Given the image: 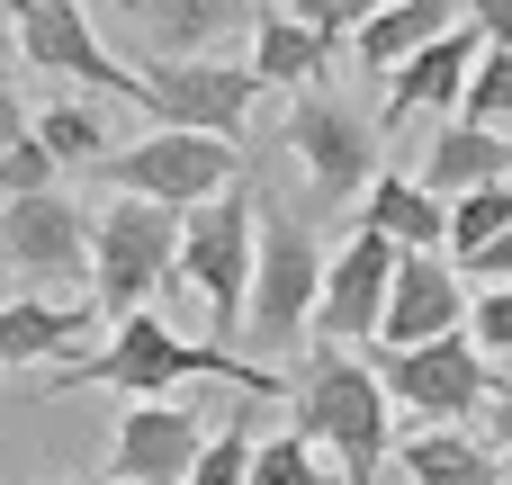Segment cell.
<instances>
[{
	"label": "cell",
	"instance_id": "obj_22",
	"mask_svg": "<svg viewBox=\"0 0 512 485\" xmlns=\"http://www.w3.org/2000/svg\"><path fill=\"white\" fill-rule=\"evenodd\" d=\"M54 153L36 144V108L0 81V198H27V189H54Z\"/></svg>",
	"mask_w": 512,
	"mask_h": 485
},
{
	"label": "cell",
	"instance_id": "obj_10",
	"mask_svg": "<svg viewBox=\"0 0 512 485\" xmlns=\"http://www.w3.org/2000/svg\"><path fill=\"white\" fill-rule=\"evenodd\" d=\"M396 243L387 234H351L333 261H324V288H315V342H333V351H369L378 342V324H387V288H396Z\"/></svg>",
	"mask_w": 512,
	"mask_h": 485
},
{
	"label": "cell",
	"instance_id": "obj_15",
	"mask_svg": "<svg viewBox=\"0 0 512 485\" xmlns=\"http://www.w3.org/2000/svg\"><path fill=\"white\" fill-rule=\"evenodd\" d=\"M99 306H54V297H9L0 306V369H54L90 351Z\"/></svg>",
	"mask_w": 512,
	"mask_h": 485
},
{
	"label": "cell",
	"instance_id": "obj_25",
	"mask_svg": "<svg viewBox=\"0 0 512 485\" xmlns=\"http://www.w3.org/2000/svg\"><path fill=\"white\" fill-rule=\"evenodd\" d=\"M504 225H512V180H495V189H468V198H450V261L486 252Z\"/></svg>",
	"mask_w": 512,
	"mask_h": 485
},
{
	"label": "cell",
	"instance_id": "obj_17",
	"mask_svg": "<svg viewBox=\"0 0 512 485\" xmlns=\"http://www.w3.org/2000/svg\"><path fill=\"white\" fill-rule=\"evenodd\" d=\"M324 63H333V36L324 27H306L297 9H252V81L261 90H315L324 81Z\"/></svg>",
	"mask_w": 512,
	"mask_h": 485
},
{
	"label": "cell",
	"instance_id": "obj_21",
	"mask_svg": "<svg viewBox=\"0 0 512 485\" xmlns=\"http://www.w3.org/2000/svg\"><path fill=\"white\" fill-rule=\"evenodd\" d=\"M243 18V0H144L135 54H216V36Z\"/></svg>",
	"mask_w": 512,
	"mask_h": 485
},
{
	"label": "cell",
	"instance_id": "obj_33",
	"mask_svg": "<svg viewBox=\"0 0 512 485\" xmlns=\"http://www.w3.org/2000/svg\"><path fill=\"white\" fill-rule=\"evenodd\" d=\"M0 54H18V9L0 0Z\"/></svg>",
	"mask_w": 512,
	"mask_h": 485
},
{
	"label": "cell",
	"instance_id": "obj_4",
	"mask_svg": "<svg viewBox=\"0 0 512 485\" xmlns=\"http://www.w3.org/2000/svg\"><path fill=\"white\" fill-rule=\"evenodd\" d=\"M171 270H180V216L108 189V207L90 225V306L99 315H144Z\"/></svg>",
	"mask_w": 512,
	"mask_h": 485
},
{
	"label": "cell",
	"instance_id": "obj_19",
	"mask_svg": "<svg viewBox=\"0 0 512 485\" xmlns=\"http://www.w3.org/2000/svg\"><path fill=\"white\" fill-rule=\"evenodd\" d=\"M459 18H468V0H387V9L351 36V54H360L369 72H405V63H414L423 45H441Z\"/></svg>",
	"mask_w": 512,
	"mask_h": 485
},
{
	"label": "cell",
	"instance_id": "obj_18",
	"mask_svg": "<svg viewBox=\"0 0 512 485\" xmlns=\"http://www.w3.org/2000/svg\"><path fill=\"white\" fill-rule=\"evenodd\" d=\"M495 180H512V135L468 126V117H441V135L423 153V189L432 198H468V189H495Z\"/></svg>",
	"mask_w": 512,
	"mask_h": 485
},
{
	"label": "cell",
	"instance_id": "obj_16",
	"mask_svg": "<svg viewBox=\"0 0 512 485\" xmlns=\"http://www.w3.org/2000/svg\"><path fill=\"white\" fill-rule=\"evenodd\" d=\"M360 225L387 234L396 252H450V198H432L423 171H378L360 189Z\"/></svg>",
	"mask_w": 512,
	"mask_h": 485
},
{
	"label": "cell",
	"instance_id": "obj_14",
	"mask_svg": "<svg viewBox=\"0 0 512 485\" xmlns=\"http://www.w3.org/2000/svg\"><path fill=\"white\" fill-rule=\"evenodd\" d=\"M477 54H486V27H468V18H459L441 45H423L405 72H387V90H396V99H387V126H405V117H432V108H459V99H468V72H477Z\"/></svg>",
	"mask_w": 512,
	"mask_h": 485
},
{
	"label": "cell",
	"instance_id": "obj_7",
	"mask_svg": "<svg viewBox=\"0 0 512 485\" xmlns=\"http://www.w3.org/2000/svg\"><path fill=\"white\" fill-rule=\"evenodd\" d=\"M135 108L153 126H189V135H243L252 126V63H225V54H144L135 63Z\"/></svg>",
	"mask_w": 512,
	"mask_h": 485
},
{
	"label": "cell",
	"instance_id": "obj_11",
	"mask_svg": "<svg viewBox=\"0 0 512 485\" xmlns=\"http://www.w3.org/2000/svg\"><path fill=\"white\" fill-rule=\"evenodd\" d=\"M207 450V423L171 396H135L117 414V441H108V477L117 485H189V459Z\"/></svg>",
	"mask_w": 512,
	"mask_h": 485
},
{
	"label": "cell",
	"instance_id": "obj_9",
	"mask_svg": "<svg viewBox=\"0 0 512 485\" xmlns=\"http://www.w3.org/2000/svg\"><path fill=\"white\" fill-rule=\"evenodd\" d=\"M288 153H297V171H306V189L324 207H342V198H360L378 180V126L324 81L288 99Z\"/></svg>",
	"mask_w": 512,
	"mask_h": 485
},
{
	"label": "cell",
	"instance_id": "obj_5",
	"mask_svg": "<svg viewBox=\"0 0 512 485\" xmlns=\"http://www.w3.org/2000/svg\"><path fill=\"white\" fill-rule=\"evenodd\" d=\"M99 180H108V189H126V198H153V207L189 216L198 198H216V189H234V180H243V153H234V135L153 126L144 144H117V153L99 162Z\"/></svg>",
	"mask_w": 512,
	"mask_h": 485
},
{
	"label": "cell",
	"instance_id": "obj_2",
	"mask_svg": "<svg viewBox=\"0 0 512 485\" xmlns=\"http://www.w3.org/2000/svg\"><path fill=\"white\" fill-rule=\"evenodd\" d=\"M297 432H306L324 459H342V477H351V485H369L387 459H396L378 369L351 360V351H333V342L315 351V369H306V387H297Z\"/></svg>",
	"mask_w": 512,
	"mask_h": 485
},
{
	"label": "cell",
	"instance_id": "obj_8",
	"mask_svg": "<svg viewBox=\"0 0 512 485\" xmlns=\"http://www.w3.org/2000/svg\"><path fill=\"white\" fill-rule=\"evenodd\" d=\"M252 243H261V198H252V180H234V189H216V198H198V207L180 216V279L207 297L216 324H243Z\"/></svg>",
	"mask_w": 512,
	"mask_h": 485
},
{
	"label": "cell",
	"instance_id": "obj_26",
	"mask_svg": "<svg viewBox=\"0 0 512 485\" xmlns=\"http://www.w3.org/2000/svg\"><path fill=\"white\" fill-rule=\"evenodd\" d=\"M459 117H468V126H495V135H512V45H486V54H477Z\"/></svg>",
	"mask_w": 512,
	"mask_h": 485
},
{
	"label": "cell",
	"instance_id": "obj_13",
	"mask_svg": "<svg viewBox=\"0 0 512 485\" xmlns=\"http://www.w3.org/2000/svg\"><path fill=\"white\" fill-rule=\"evenodd\" d=\"M441 333H468V279H459L450 252H405L396 261V288H387L378 342L387 351H414V342H441Z\"/></svg>",
	"mask_w": 512,
	"mask_h": 485
},
{
	"label": "cell",
	"instance_id": "obj_6",
	"mask_svg": "<svg viewBox=\"0 0 512 485\" xmlns=\"http://www.w3.org/2000/svg\"><path fill=\"white\" fill-rule=\"evenodd\" d=\"M369 369H378L387 405H405L423 423H477L495 405V360L477 351V333H441V342H414V351L369 342Z\"/></svg>",
	"mask_w": 512,
	"mask_h": 485
},
{
	"label": "cell",
	"instance_id": "obj_12",
	"mask_svg": "<svg viewBox=\"0 0 512 485\" xmlns=\"http://www.w3.org/2000/svg\"><path fill=\"white\" fill-rule=\"evenodd\" d=\"M0 252L27 279H90V225L63 189H27L0 207Z\"/></svg>",
	"mask_w": 512,
	"mask_h": 485
},
{
	"label": "cell",
	"instance_id": "obj_32",
	"mask_svg": "<svg viewBox=\"0 0 512 485\" xmlns=\"http://www.w3.org/2000/svg\"><path fill=\"white\" fill-rule=\"evenodd\" d=\"M0 485H117V477H0Z\"/></svg>",
	"mask_w": 512,
	"mask_h": 485
},
{
	"label": "cell",
	"instance_id": "obj_20",
	"mask_svg": "<svg viewBox=\"0 0 512 485\" xmlns=\"http://www.w3.org/2000/svg\"><path fill=\"white\" fill-rule=\"evenodd\" d=\"M387 468H405V485H512L504 459L486 441H468V423H423L414 441H396Z\"/></svg>",
	"mask_w": 512,
	"mask_h": 485
},
{
	"label": "cell",
	"instance_id": "obj_23",
	"mask_svg": "<svg viewBox=\"0 0 512 485\" xmlns=\"http://www.w3.org/2000/svg\"><path fill=\"white\" fill-rule=\"evenodd\" d=\"M36 144H45V153H54L63 171H99V162L117 153L90 99H36Z\"/></svg>",
	"mask_w": 512,
	"mask_h": 485
},
{
	"label": "cell",
	"instance_id": "obj_3",
	"mask_svg": "<svg viewBox=\"0 0 512 485\" xmlns=\"http://www.w3.org/2000/svg\"><path fill=\"white\" fill-rule=\"evenodd\" d=\"M315 288H324V243L261 198V243H252V297H243V342L261 360H288L297 333L315 324Z\"/></svg>",
	"mask_w": 512,
	"mask_h": 485
},
{
	"label": "cell",
	"instance_id": "obj_30",
	"mask_svg": "<svg viewBox=\"0 0 512 485\" xmlns=\"http://www.w3.org/2000/svg\"><path fill=\"white\" fill-rule=\"evenodd\" d=\"M468 270H477L486 288H512V225L495 234V243H486V252H468Z\"/></svg>",
	"mask_w": 512,
	"mask_h": 485
},
{
	"label": "cell",
	"instance_id": "obj_28",
	"mask_svg": "<svg viewBox=\"0 0 512 485\" xmlns=\"http://www.w3.org/2000/svg\"><path fill=\"white\" fill-rule=\"evenodd\" d=\"M468 333L486 360H512V288H477L468 297Z\"/></svg>",
	"mask_w": 512,
	"mask_h": 485
},
{
	"label": "cell",
	"instance_id": "obj_1",
	"mask_svg": "<svg viewBox=\"0 0 512 485\" xmlns=\"http://www.w3.org/2000/svg\"><path fill=\"white\" fill-rule=\"evenodd\" d=\"M189 378H225L243 396H288V378L270 360H234L225 342H180L162 315H117V342L108 351H81V360H54L36 369L27 396H72V387H108V396H162V387H189Z\"/></svg>",
	"mask_w": 512,
	"mask_h": 485
},
{
	"label": "cell",
	"instance_id": "obj_24",
	"mask_svg": "<svg viewBox=\"0 0 512 485\" xmlns=\"http://www.w3.org/2000/svg\"><path fill=\"white\" fill-rule=\"evenodd\" d=\"M243 485H351V477H333V468L315 459V441L288 423L279 441H261V450H252V477H243Z\"/></svg>",
	"mask_w": 512,
	"mask_h": 485
},
{
	"label": "cell",
	"instance_id": "obj_29",
	"mask_svg": "<svg viewBox=\"0 0 512 485\" xmlns=\"http://www.w3.org/2000/svg\"><path fill=\"white\" fill-rule=\"evenodd\" d=\"M279 9H297L306 27H324V36H360L387 0H279Z\"/></svg>",
	"mask_w": 512,
	"mask_h": 485
},
{
	"label": "cell",
	"instance_id": "obj_34",
	"mask_svg": "<svg viewBox=\"0 0 512 485\" xmlns=\"http://www.w3.org/2000/svg\"><path fill=\"white\" fill-rule=\"evenodd\" d=\"M108 9H117V18H126V27H135V18H144V0H108Z\"/></svg>",
	"mask_w": 512,
	"mask_h": 485
},
{
	"label": "cell",
	"instance_id": "obj_31",
	"mask_svg": "<svg viewBox=\"0 0 512 485\" xmlns=\"http://www.w3.org/2000/svg\"><path fill=\"white\" fill-rule=\"evenodd\" d=\"M486 450L512 459V387H495V405H486Z\"/></svg>",
	"mask_w": 512,
	"mask_h": 485
},
{
	"label": "cell",
	"instance_id": "obj_27",
	"mask_svg": "<svg viewBox=\"0 0 512 485\" xmlns=\"http://www.w3.org/2000/svg\"><path fill=\"white\" fill-rule=\"evenodd\" d=\"M252 450H261V432L234 414V423H225V432H207V450L189 459V485H243V477H252Z\"/></svg>",
	"mask_w": 512,
	"mask_h": 485
}]
</instances>
